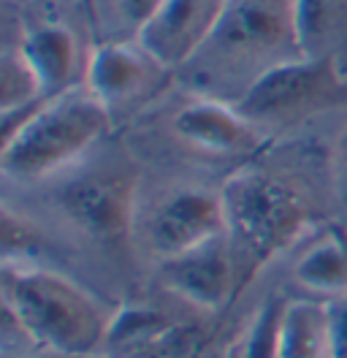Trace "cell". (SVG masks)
Listing matches in <instances>:
<instances>
[{"instance_id": "cell-1", "label": "cell", "mask_w": 347, "mask_h": 358, "mask_svg": "<svg viewBox=\"0 0 347 358\" xmlns=\"http://www.w3.org/2000/svg\"><path fill=\"white\" fill-rule=\"evenodd\" d=\"M3 304L24 334L57 356H90L106 342L108 320L101 307L57 271L6 264Z\"/></svg>"}, {"instance_id": "cell-2", "label": "cell", "mask_w": 347, "mask_h": 358, "mask_svg": "<svg viewBox=\"0 0 347 358\" xmlns=\"http://www.w3.org/2000/svg\"><path fill=\"white\" fill-rule=\"evenodd\" d=\"M108 128V109L90 90H65L33 103L6 131L0 171L17 182H33L60 171L87 152Z\"/></svg>"}, {"instance_id": "cell-3", "label": "cell", "mask_w": 347, "mask_h": 358, "mask_svg": "<svg viewBox=\"0 0 347 358\" xmlns=\"http://www.w3.org/2000/svg\"><path fill=\"white\" fill-rule=\"evenodd\" d=\"M220 201L241 288L258 268L296 245L309 225V209L302 196L260 171L234 174L220 187Z\"/></svg>"}, {"instance_id": "cell-4", "label": "cell", "mask_w": 347, "mask_h": 358, "mask_svg": "<svg viewBox=\"0 0 347 358\" xmlns=\"http://www.w3.org/2000/svg\"><path fill=\"white\" fill-rule=\"evenodd\" d=\"M342 85L334 57H302L290 63L260 71L250 82L236 109L250 122L255 120H282L290 114L309 112L320 103L339 98Z\"/></svg>"}, {"instance_id": "cell-5", "label": "cell", "mask_w": 347, "mask_h": 358, "mask_svg": "<svg viewBox=\"0 0 347 358\" xmlns=\"http://www.w3.org/2000/svg\"><path fill=\"white\" fill-rule=\"evenodd\" d=\"M231 0H163L141 30L136 44L157 68L185 66L228 17Z\"/></svg>"}, {"instance_id": "cell-6", "label": "cell", "mask_w": 347, "mask_h": 358, "mask_svg": "<svg viewBox=\"0 0 347 358\" xmlns=\"http://www.w3.org/2000/svg\"><path fill=\"white\" fill-rule=\"evenodd\" d=\"M160 282L198 310L217 313L239 291V268L228 236H217L206 245L166 258L160 264Z\"/></svg>"}, {"instance_id": "cell-7", "label": "cell", "mask_w": 347, "mask_h": 358, "mask_svg": "<svg viewBox=\"0 0 347 358\" xmlns=\"http://www.w3.org/2000/svg\"><path fill=\"white\" fill-rule=\"evenodd\" d=\"M225 234L220 193L176 190L150 217V247L160 261L190 252Z\"/></svg>"}, {"instance_id": "cell-8", "label": "cell", "mask_w": 347, "mask_h": 358, "mask_svg": "<svg viewBox=\"0 0 347 358\" xmlns=\"http://www.w3.org/2000/svg\"><path fill=\"white\" fill-rule=\"evenodd\" d=\"M65 215L98 239H120L128 231L130 187L114 177H85L63 190Z\"/></svg>"}, {"instance_id": "cell-9", "label": "cell", "mask_w": 347, "mask_h": 358, "mask_svg": "<svg viewBox=\"0 0 347 358\" xmlns=\"http://www.w3.org/2000/svg\"><path fill=\"white\" fill-rule=\"evenodd\" d=\"M155 66L141 46L104 41L95 44L87 57V90L111 112V106L128 101L147 85L150 68Z\"/></svg>"}, {"instance_id": "cell-10", "label": "cell", "mask_w": 347, "mask_h": 358, "mask_svg": "<svg viewBox=\"0 0 347 358\" xmlns=\"http://www.w3.org/2000/svg\"><path fill=\"white\" fill-rule=\"evenodd\" d=\"M174 131L187 144L209 152H250L258 138L247 117L217 101H193L174 117Z\"/></svg>"}, {"instance_id": "cell-11", "label": "cell", "mask_w": 347, "mask_h": 358, "mask_svg": "<svg viewBox=\"0 0 347 358\" xmlns=\"http://www.w3.org/2000/svg\"><path fill=\"white\" fill-rule=\"evenodd\" d=\"M17 55L33 73L43 101L71 90V82L79 68V46L68 27L63 24L30 27L22 36Z\"/></svg>"}, {"instance_id": "cell-12", "label": "cell", "mask_w": 347, "mask_h": 358, "mask_svg": "<svg viewBox=\"0 0 347 358\" xmlns=\"http://www.w3.org/2000/svg\"><path fill=\"white\" fill-rule=\"evenodd\" d=\"M296 282L306 291L342 296L347 293V231L331 228L320 242L309 247L293 266Z\"/></svg>"}, {"instance_id": "cell-13", "label": "cell", "mask_w": 347, "mask_h": 358, "mask_svg": "<svg viewBox=\"0 0 347 358\" xmlns=\"http://www.w3.org/2000/svg\"><path fill=\"white\" fill-rule=\"evenodd\" d=\"M277 358H328L325 304L285 301L277 336Z\"/></svg>"}, {"instance_id": "cell-14", "label": "cell", "mask_w": 347, "mask_h": 358, "mask_svg": "<svg viewBox=\"0 0 347 358\" xmlns=\"http://www.w3.org/2000/svg\"><path fill=\"white\" fill-rule=\"evenodd\" d=\"M347 14V0H290V36L302 57H328L339 22Z\"/></svg>"}, {"instance_id": "cell-15", "label": "cell", "mask_w": 347, "mask_h": 358, "mask_svg": "<svg viewBox=\"0 0 347 358\" xmlns=\"http://www.w3.org/2000/svg\"><path fill=\"white\" fill-rule=\"evenodd\" d=\"M174 329L171 317L150 307H122L120 313L108 320L106 345L114 348H139V345H150L160 342L166 336H171Z\"/></svg>"}, {"instance_id": "cell-16", "label": "cell", "mask_w": 347, "mask_h": 358, "mask_svg": "<svg viewBox=\"0 0 347 358\" xmlns=\"http://www.w3.org/2000/svg\"><path fill=\"white\" fill-rule=\"evenodd\" d=\"M282 310L285 301L280 299H266L255 313L244 345H241V358H277V336H280Z\"/></svg>"}, {"instance_id": "cell-17", "label": "cell", "mask_w": 347, "mask_h": 358, "mask_svg": "<svg viewBox=\"0 0 347 358\" xmlns=\"http://www.w3.org/2000/svg\"><path fill=\"white\" fill-rule=\"evenodd\" d=\"M228 33V41L231 44L241 46H258V44H271L280 33L277 20L263 11V8H253V6H244L239 14L231 17V27H225Z\"/></svg>"}, {"instance_id": "cell-18", "label": "cell", "mask_w": 347, "mask_h": 358, "mask_svg": "<svg viewBox=\"0 0 347 358\" xmlns=\"http://www.w3.org/2000/svg\"><path fill=\"white\" fill-rule=\"evenodd\" d=\"M325 345L328 358H347V293L325 301Z\"/></svg>"}, {"instance_id": "cell-19", "label": "cell", "mask_w": 347, "mask_h": 358, "mask_svg": "<svg viewBox=\"0 0 347 358\" xmlns=\"http://www.w3.org/2000/svg\"><path fill=\"white\" fill-rule=\"evenodd\" d=\"M163 0H117L120 14L125 17V22H130L136 30H141L144 24L152 20V14L160 8Z\"/></svg>"}, {"instance_id": "cell-20", "label": "cell", "mask_w": 347, "mask_h": 358, "mask_svg": "<svg viewBox=\"0 0 347 358\" xmlns=\"http://www.w3.org/2000/svg\"><path fill=\"white\" fill-rule=\"evenodd\" d=\"M339 155H342V160L347 163V125H345V131H342V136H339Z\"/></svg>"}, {"instance_id": "cell-21", "label": "cell", "mask_w": 347, "mask_h": 358, "mask_svg": "<svg viewBox=\"0 0 347 358\" xmlns=\"http://www.w3.org/2000/svg\"><path fill=\"white\" fill-rule=\"evenodd\" d=\"M79 3L85 6V11H87V14H90V20L95 22V0H79Z\"/></svg>"}]
</instances>
